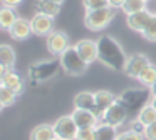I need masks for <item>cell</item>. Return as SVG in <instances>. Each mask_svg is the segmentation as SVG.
Listing matches in <instances>:
<instances>
[{"label": "cell", "instance_id": "6da1fadb", "mask_svg": "<svg viewBox=\"0 0 156 140\" xmlns=\"http://www.w3.org/2000/svg\"><path fill=\"white\" fill-rule=\"evenodd\" d=\"M98 60L104 67L114 70V72H124L128 57L122 47L111 35H101L98 40Z\"/></svg>", "mask_w": 156, "mask_h": 140}, {"label": "cell", "instance_id": "7a4b0ae2", "mask_svg": "<svg viewBox=\"0 0 156 140\" xmlns=\"http://www.w3.org/2000/svg\"><path fill=\"white\" fill-rule=\"evenodd\" d=\"M151 90L148 87H143V88H128L122 90L118 95V102L122 103L126 110H128L129 115L138 117V113L141 112V108H144L149 102H151Z\"/></svg>", "mask_w": 156, "mask_h": 140}, {"label": "cell", "instance_id": "3957f363", "mask_svg": "<svg viewBox=\"0 0 156 140\" xmlns=\"http://www.w3.org/2000/svg\"><path fill=\"white\" fill-rule=\"evenodd\" d=\"M59 62H61V68L67 75H72V77L84 75L89 65V63H86L82 60V57L79 55V52L76 50L74 45H71L62 55H59Z\"/></svg>", "mask_w": 156, "mask_h": 140}, {"label": "cell", "instance_id": "277c9868", "mask_svg": "<svg viewBox=\"0 0 156 140\" xmlns=\"http://www.w3.org/2000/svg\"><path fill=\"white\" fill-rule=\"evenodd\" d=\"M61 68V62L57 60H41V62H35L29 67V78L34 83H42L51 80L52 77H55V73Z\"/></svg>", "mask_w": 156, "mask_h": 140}, {"label": "cell", "instance_id": "5b68a950", "mask_svg": "<svg viewBox=\"0 0 156 140\" xmlns=\"http://www.w3.org/2000/svg\"><path fill=\"white\" fill-rule=\"evenodd\" d=\"M112 18H114V8H111V7L87 10L84 15V25L86 28L92 30V32H99V30L106 28L112 22Z\"/></svg>", "mask_w": 156, "mask_h": 140}, {"label": "cell", "instance_id": "8992f818", "mask_svg": "<svg viewBox=\"0 0 156 140\" xmlns=\"http://www.w3.org/2000/svg\"><path fill=\"white\" fill-rule=\"evenodd\" d=\"M54 127V132H55V137L59 138H64V140H76L77 137V125H76L74 118L71 115H62L52 123Z\"/></svg>", "mask_w": 156, "mask_h": 140}, {"label": "cell", "instance_id": "52a82bcc", "mask_svg": "<svg viewBox=\"0 0 156 140\" xmlns=\"http://www.w3.org/2000/svg\"><path fill=\"white\" fill-rule=\"evenodd\" d=\"M45 47H47L51 55H54V57L62 55V53L71 47L67 33L62 32V30H54L51 35L45 37Z\"/></svg>", "mask_w": 156, "mask_h": 140}, {"label": "cell", "instance_id": "ba28073f", "mask_svg": "<svg viewBox=\"0 0 156 140\" xmlns=\"http://www.w3.org/2000/svg\"><path fill=\"white\" fill-rule=\"evenodd\" d=\"M128 117H129L128 110H126L124 107H122V103H119L118 98H116V102L112 103V105L109 107L104 113H102L101 122H104V123H108V125L118 128V127H121L122 123L126 122V118H128Z\"/></svg>", "mask_w": 156, "mask_h": 140}, {"label": "cell", "instance_id": "9c48e42d", "mask_svg": "<svg viewBox=\"0 0 156 140\" xmlns=\"http://www.w3.org/2000/svg\"><path fill=\"white\" fill-rule=\"evenodd\" d=\"M149 58L144 55V53H133V55L128 57V62H126V67H124V73L131 78H136L141 75V72L149 65Z\"/></svg>", "mask_w": 156, "mask_h": 140}, {"label": "cell", "instance_id": "30bf717a", "mask_svg": "<svg viewBox=\"0 0 156 140\" xmlns=\"http://www.w3.org/2000/svg\"><path fill=\"white\" fill-rule=\"evenodd\" d=\"M32 33L37 37H47L54 32V18L44 13H35L30 20Z\"/></svg>", "mask_w": 156, "mask_h": 140}, {"label": "cell", "instance_id": "8fae6325", "mask_svg": "<svg viewBox=\"0 0 156 140\" xmlns=\"http://www.w3.org/2000/svg\"><path fill=\"white\" fill-rule=\"evenodd\" d=\"M74 47L86 63H92L98 60V42L96 40H91V38L79 40Z\"/></svg>", "mask_w": 156, "mask_h": 140}, {"label": "cell", "instance_id": "7c38bea8", "mask_svg": "<svg viewBox=\"0 0 156 140\" xmlns=\"http://www.w3.org/2000/svg\"><path fill=\"white\" fill-rule=\"evenodd\" d=\"M71 117L74 118L77 128H92V127H96L99 123V117L94 112H91V110L74 108Z\"/></svg>", "mask_w": 156, "mask_h": 140}, {"label": "cell", "instance_id": "4fadbf2b", "mask_svg": "<svg viewBox=\"0 0 156 140\" xmlns=\"http://www.w3.org/2000/svg\"><path fill=\"white\" fill-rule=\"evenodd\" d=\"M30 33H32L30 20L22 18V17H19V18L14 22V25L10 27V30H9V35H10L14 40H17V42L27 40L29 37H30Z\"/></svg>", "mask_w": 156, "mask_h": 140}, {"label": "cell", "instance_id": "5bb4252c", "mask_svg": "<svg viewBox=\"0 0 156 140\" xmlns=\"http://www.w3.org/2000/svg\"><path fill=\"white\" fill-rule=\"evenodd\" d=\"M94 98H96V112L94 113L99 117V120H101L102 113L116 102L118 97L112 92H109V90H98V92H94Z\"/></svg>", "mask_w": 156, "mask_h": 140}, {"label": "cell", "instance_id": "9a60e30c", "mask_svg": "<svg viewBox=\"0 0 156 140\" xmlns=\"http://www.w3.org/2000/svg\"><path fill=\"white\" fill-rule=\"evenodd\" d=\"M151 17H153V13L146 8V10H143V12L128 15V17H126V23H128V27L131 30L143 33V32H144V28H146V25H148L149 20H151Z\"/></svg>", "mask_w": 156, "mask_h": 140}, {"label": "cell", "instance_id": "2e32d148", "mask_svg": "<svg viewBox=\"0 0 156 140\" xmlns=\"http://www.w3.org/2000/svg\"><path fill=\"white\" fill-rule=\"evenodd\" d=\"M74 107H76V108H82V110H91V112H96L94 92L82 90V92L76 93V97H74Z\"/></svg>", "mask_w": 156, "mask_h": 140}, {"label": "cell", "instance_id": "e0dca14e", "mask_svg": "<svg viewBox=\"0 0 156 140\" xmlns=\"http://www.w3.org/2000/svg\"><path fill=\"white\" fill-rule=\"evenodd\" d=\"M17 12L14 7L0 5V30H10V27L14 25V22L17 20Z\"/></svg>", "mask_w": 156, "mask_h": 140}, {"label": "cell", "instance_id": "ac0fdd59", "mask_svg": "<svg viewBox=\"0 0 156 140\" xmlns=\"http://www.w3.org/2000/svg\"><path fill=\"white\" fill-rule=\"evenodd\" d=\"M2 83H4L5 87H9L10 90H14L17 95H20L22 92H24V78H22L20 75H19L17 72H14V70H9L7 75L4 77V80H2Z\"/></svg>", "mask_w": 156, "mask_h": 140}, {"label": "cell", "instance_id": "d6986e66", "mask_svg": "<svg viewBox=\"0 0 156 140\" xmlns=\"http://www.w3.org/2000/svg\"><path fill=\"white\" fill-rule=\"evenodd\" d=\"M61 12V5L54 0H37L35 2V13H44L54 18Z\"/></svg>", "mask_w": 156, "mask_h": 140}, {"label": "cell", "instance_id": "ffe728a7", "mask_svg": "<svg viewBox=\"0 0 156 140\" xmlns=\"http://www.w3.org/2000/svg\"><path fill=\"white\" fill-rule=\"evenodd\" d=\"M55 132L51 123H41L30 132V140H54Z\"/></svg>", "mask_w": 156, "mask_h": 140}, {"label": "cell", "instance_id": "44dd1931", "mask_svg": "<svg viewBox=\"0 0 156 140\" xmlns=\"http://www.w3.org/2000/svg\"><path fill=\"white\" fill-rule=\"evenodd\" d=\"M15 58H17L15 50L10 45H7V43H0V63L4 67H7L9 70H12L15 65Z\"/></svg>", "mask_w": 156, "mask_h": 140}, {"label": "cell", "instance_id": "7402d4cb", "mask_svg": "<svg viewBox=\"0 0 156 140\" xmlns=\"http://www.w3.org/2000/svg\"><path fill=\"white\" fill-rule=\"evenodd\" d=\"M96 128V140H116L118 138V132H116L114 127L108 125V123L101 122L94 127Z\"/></svg>", "mask_w": 156, "mask_h": 140}, {"label": "cell", "instance_id": "603a6c76", "mask_svg": "<svg viewBox=\"0 0 156 140\" xmlns=\"http://www.w3.org/2000/svg\"><path fill=\"white\" fill-rule=\"evenodd\" d=\"M138 80H139V83H141L143 87H148L149 88V87L154 83V80H156V65L149 63V65L141 72V75L138 77Z\"/></svg>", "mask_w": 156, "mask_h": 140}, {"label": "cell", "instance_id": "cb8c5ba5", "mask_svg": "<svg viewBox=\"0 0 156 140\" xmlns=\"http://www.w3.org/2000/svg\"><path fill=\"white\" fill-rule=\"evenodd\" d=\"M121 10L126 13V15H133V13H138L146 10V2L144 0H126L122 3Z\"/></svg>", "mask_w": 156, "mask_h": 140}, {"label": "cell", "instance_id": "d4e9b609", "mask_svg": "<svg viewBox=\"0 0 156 140\" xmlns=\"http://www.w3.org/2000/svg\"><path fill=\"white\" fill-rule=\"evenodd\" d=\"M136 118H138L141 123H144V125H151L153 122H156V108L151 105V103H148L144 108H141V112L138 113Z\"/></svg>", "mask_w": 156, "mask_h": 140}, {"label": "cell", "instance_id": "484cf974", "mask_svg": "<svg viewBox=\"0 0 156 140\" xmlns=\"http://www.w3.org/2000/svg\"><path fill=\"white\" fill-rule=\"evenodd\" d=\"M17 100V93L14 90H10L9 87H5L4 83H0V102L4 103V107H10Z\"/></svg>", "mask_w": 156, "mask_h": 140}, {"label": "cell", "instance_id": "4316f807", "mask_svg": "<svg viewBox=\"0 0 156 140\" xmlns=\"http://www.w3.org/2000/svg\"><path fill=\"white\" fill-rule=\"evenodd\" d=\"M143 37H144L148 42H156V15L153 13L151 20H149V23L146 25L144 32L141 33Z\"/></svg>", "mask_w": 156, "mask_h": 140}, {"label": "cell", "instance_id": "83f0119b", "mask_svg": "<svg viewBox=\"0 0 156 140\" xmlns=\"http://www.w3.org/2000/svg\"><path fill=\"white\" fill-rule=\"evenodd\" d=\"M82 5L87 12V10H98V8L109 7V2L108 0H82Z\"/></svg>", "mask_w": 156, "mask_h": 140}, {"label": "cell", "instance_id": "f1b7e54d", "mask_svg": "<svg viewBox=\"0 0 156 140\" xmlns=\"http://www.w3.org/2000/svg\"><path fill=\"white\" fill-rule=\"evenodd\" d=\"M116 140H144V135L134 132V130H126L122 133H118V138Z\"/></svg>", "mask_w": 156, "mask_h": 140}, {"label": "cell", "instance_id": "f546056e", "mask_svg": "<svg viewBox=\"0 0 156 140\" xmlns=\"http://www.w3.org/2000/svg\"><path fill=\"white\" fill-rule=\"evenodd\" d=\"M76 140H96V128H79Z\"/></svg>", "mask_w": 156, "mask_h": 140}, {"label": "cell", "instance_id": "4dcf8cb0", "mask_svg": "<svg viewBox=\"0 0 156 140\" xmlns=\"http://www.w3.org/2000/svg\"><path fill=\"white\" fill-rule=\"evenodd\" d=\"M143 135H144L146 140H156V122H153L151 125H146Z\"/></svg>", "mask_w": 156, "mask_h": 140}, {"label": "cell", "instance_id": "1f68e13d", "mask_svg": "<svg viewBox=\"0 0 156 140\" xmlns=\"http://www.w3.org/2000/svg\"><path fill=\"white\" fill-rule=\"evenodd\" d=\"M144 128H146V125H144V123H141L138 118L133 120L131 127H129V130H134V132H138V133H144Z\"/></svg>", "mask_w": 156, "mask_h": 140}, {"label": "cell", "instance_id": "d6a6232c", "mask_svg": "<svg viewBox=\"0 0 156 140\" xmlns=\"http://www.w3.org/2000/svg\"><path fill=\"white\" fill-rule=\"evenodd\" d=\"M24 2V0H0V3H2V5H7V7H19L20 5V3Z\"/></svg>", "mask_w": 156, "mask_h": 140}, {"label": "cell", "instance_id": "836d02e7", "mask_svg": "<svg viewBox=\"0 0 156 140\" xmlns=\"http://www.w3.org/2000/svg\"><path fill=\"white\" fill-rule=\"evenodd\" d=\"M108 2H109V7L116 10V8H121V7H122V3H124L126 0H108Z\"/></svg>", "mask_w": 156, "mask_h": 140}, {"label": "cell", "instance_id": "e575fe53", "mask_svg": "<svg viewBox=\"0 0 156 140\" xmlns=\"http://www.w3.org/2000/svg\"><path fill=\"white\" fill-rule=\"evenodd\" d=\"M7 72H9V68H7V67H4L2 63H0V83H2V80H4V77L7 75Z\"/></svg>", "mask_w": 156, "mask_h": 140}, {"label": "cell", "instance_id": "d590c367", "mask_svg": "<svg viewBox=\"0 0 156 140\" xmlns=\"http://www.w3.org/2000/svg\"><path fill=\"white\" fill-rule=\"evenodd\" d=\"M149 90H151V95H156V80H154V83L149 87Z\"/></svg>", "mask_w": 156, "mask_h": 140}, {"label": "cell", "instance_id": "8d00e7d4", "mask_svg": "<svg viewBox=\"0 0 156 140\" xmlns=\"http://www.w3.org/2000/svg\"><path fill=\"white\" fill-rule=\"evenodd\" d=\"M149 103H151V105L156 108V95H153V98H151V102H149Z\"/></svg>", "mask_w": 156, "mask_h": 140}, {"label": "cell", "instance_id": "74e56055", "mask_svg": "<svg viewBox=\"0 0 156 140\" xmlns=\"http://www.w3.org/2000/svg\"><path fill=\"white\" fill-rule=\"evenodd\" d=\"M4 108H5V107H4V103L0 102V112H2V110H4Z\"/></svg>", "mask_w": 156, "mask_h": 140}, {"label": "cell", "instance_id": "f35d334b", "mask_svg": "<svg viewBox=\"0 0 156 140\" xmlns=\"http://www.w3.org/2000/svg\"><path fill=\"white\" fill-rule=\"evenodd\" d=\"M54 2H57L59 5H62V2H64V0H54Z\"/></svg>", "mask_w": 156, "mask_h": 140}, {"label": "cell", "instance_id": "ab89813d", "mask_svg": "<svg viewBox=\"0 0 156 140\" xmlns=\"http://www.w3.org/2000/svg\"><path fill=\"white\" fill-rule=\"evenodd\" d=\"M54 140H64V138H59V137H55V138Z\"/></svg>", "mask_w": 156, "mask_h": 140}, {"label": "cell", "instance_id": "60d3db41", "mask_svg": "<svg viewBox=\"0 0 156 140\" xmlns=\"http://www.w3.org/2000/svg\"><path fill=\"white\" fill-rule=\"evenodd\" d=\"M144 2H148V0H144Z\"/></svg>", "mask_w": 156, "mask_h": 140}]
</instances>
